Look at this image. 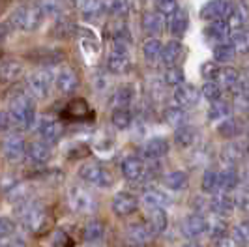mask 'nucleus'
<instances>
[{"instance_id":"f257e3e1","label":"nucleus","mask_w":249,"mask_h":247,"mask_svg":"<svg viewBox=\"0 0 249 247\" xmlns=\"http://www.w3.org/2000/svg\"><path fill=\"white\" fill-rule=\"evenodd\" d=\"M10 120L17 129H28L36 120V105L26 92H17L10 101Z\"/></svg>"},{"instance_id":"f03ea898","label":"nucleus","mask_w":249,"mask_h":247,"mask_svg":"<svg viewBox=\"0 0 249 247\" xmlns=\"http://www.w3.org/2000/svg\"><path fill=\"white\" fill-rule=\"evenodd\" d=\"M47 17L43 15V12L39 10V6L34 2L30 4H25V6H19L15 8L10 15V25L12 28H19V30H36L41 26V23L45 21Z\"/></svg>"},{"instance_id":"7ed1b4c3","label":"nucleus","mask_w":249,"mask_h":247,"mask_svg":"<svg viewBox=\"0 0 249 247\" xmlns=\"http://www.w3.org/2000/svg\"><path fill=\"white\" fill-rule=\"evenodd\" d=\"M17 215L23 223V227L30 232H39L47 219L45 206L36 200H25V202L17 204Z\"/></svg>"},{"instance_id":"20e7f679","label":"nucleus","mask_w":249,"mask_h":247,"mask_svg":"<svg viewBox=\"0 0 249 247\" xmlns=\"http://www.w3.org/2000/svg\"><path fill=\"white\" fill-rule=\"evenodd\" d=\"M79 178L88 185H96V187H101V189H107L111 187L114 178L109 169H105L100 163H85L81 165L79 169Z\"/></svg>"},{"instance_id":"39448f33","label":"nucleus","mask_w":249,"mask_h":247,"mask_svg":"<svg viewBox=\"0 0 249 247\" xmlns=\"http://www.w3.org/2000/svg\"><path fill=\"white\" fill-rule=\"evenodd\" d=\"M68 202H70V208L73 212H77V213H92V212H96V208H98L96 197L88 191L87 187H83V185L70 187Z\"/></svg>"},{"instance_id":"423d86ee","label":"nucleus","mask_w":249,"mask_h":247,"mask_svg":"<svg viewBox=\"0 0 249 247\" xmlns=\"http://www.w3.org/2000/svg\"><path fill=\"white\" fill-rule=\"evenodd\" d=\"M129 66H131V58H129V51L124 45V41H114V47L107 58L109 71L114 75H122L129 70Z\"/></svg>"},{"instance_id":"0eeeda50","label":"nucleus","mask_w":249,"mask_h":247,"mask_svg":"<svg viewBox=\"0 0 249 247\" xmlns=\"http://www.w3.org/2000/svg\"><path fill=\"white\" fill-rule=\"evenodd\" d=\"M51 71H37L28 77V92L36 99H45L51 92Z\"/></svg>"},{"instance_id":"6e6552de","label":"nucleus","mask_w":249,"mask_h":247,"mask_svg":"<svg viewBox=\"0 0 249 247\" xmlns=\"http://www.w3.org/2000/svg\"><path fill=\"white\" fill-rule=\"evenodd\" d=\"M137 206H139L137 197H135V195H131V193H127V191H120V193H116V195L112 197V202H111L112 212H114L116 215H120V217L131 215L133 212L137 210Z\"/></svg>"},{"instance_id":"1a4fd4ad","label":"nucleus","mask_w":249,"mask_h":247,"mask_svg":"<svg viewBox=\"0 0 249 247\" xmlns=\"http://www.w3.org/2000/svg\"><path fill=\"white\" fill-rule=\"evenodd\" d=\"M206 229H208V221L200 213H191L182 221V234L189 240H195L199 236L206 234Z\"/></svg>"},{"instance_id":"9d476101","label":"nucleus","mask_w":249,"mask_h":247,"mask_svg":"<svg viewBox=\"0 0 249 247\" xmlns=\"http://www.w3.org/2000/svg\"><path fill=\"white\" fill-rule=\"evenodd\" d=\"M54 87L64 96L73 94L75 90H77V87H79L77 73H75L71 68H60L58 73L54 75Z\"/></svg>"},{"instance_id":"9b49d317","label":"nucleus","mask_w":249,"mask_h":247,"mask_svg":"<svg viewBox=\"0 0 249 247\" xmlns=\"http://www.w3.org/2000/svg\"><path fill=\"white\" fill-rule=\"evenodd\" d=\"M200 99V92L195 87H189V85H180L175 90V101L178 103L176 107H182V109H191V107H197Z\"/></svg>"},{"instance_id":"f8f14e48","label":"nucleus","mask_w":249,"mask_h":247,"mask_svg":"<svg viewBox=\"0 0 249 247\" xmlns=\"http://www.w3.org/2000/svg\"><path fill=\"white\" fill-rule=\"evenodd\" d=\"M37 135L41 137V141L53 144V142L60 141V137H62V125L56 122V120H53V118H41L37 122Z\"/></svg>"},{"instance_id":"ddd939ff","label":"nucleus","mask_w":249,"mask_h":247,"mask_svg":"<svg viewBox=\"0 0 249 247\" xmlns=\"http://www.w3.org/2000/svg\"><path fill=\"white\" fill-rule=\"evenodd\" d=\"M229 2L227 0H210L202 6L200 10V17L204 21H221L225 19V15L229 13Z\"/></svg>"},{"instance_id":"4468645a","label":"nucleus","mask_w":249,"mask_h":247,"mask_svg":"<svg viewBox=\"0 0 249 247\" xmlns=\"http://www.w3.org/2000/svg\"><path fill=\"white\" fill-rule=\"evenodd\" d=\"M26 56H28V60L36 62V64L53 66V64L62 62L64 53L58 49H53V47H39V49H36V51H30Z\"/></svg>"},{"instance_id":"2eb2a0df","label":"nucleus","mask_w":249,"mask_h":247,"mask_svg":"<svg viewBox=\"0 0 249 247\" xmlns=\"http://www.w3.org/2000/svg\"><path fill=\"white\" fill-rule=\"evenodd\" d=\"M25 154L30 158V161L41 165V163H47V161L51 159L53 150H51L49 142H45V141H32V142L26 146Z\"/></svg>"},{"instance_id":"dca6fc26","label":"nucleus","mask_w":249,"mask_h":247,"mask_svg":"<svg viewBox=\"0 0 249 247\" xmlns=\"http://www.w3.org/2000/svg\"><path fill=\"white\" fill-rule=\"evenodd\" d=\"M208 206H210V210L217 215V217H227V215H231L234 208H236V204H234V198L231 197L229 193H219V195H215V197L208 202Z\"/></svg>"},{"instance_id":"f3484780","label":"nucleus","mask_w":249,"mask_h":247,"mask_svg":"<svg viewBox=\"0 0 249 247\" xmlns=\"http://www.w3.org/2000/svg\"><path fill=\"white\" fill-rule=\"evenodd\" d=\"M26 144L19 135H10L4 141V156L8 161H19L25 156Z\"/></svg>"},{"instance_id":"a211bd4d","label":"nucleus","mask_w":249,"mask_h":247,"mask_svg":"<svg viewBox=\"0 0 249 247\" xmlns=\"http://www.w3.org/2000/svg\"><path fill=\"white\" fill-rule=\"evenodd\" d=\"M142 154H144L146 159H161L163 156L169 154V142H167V139H163V137L150 139L148 142L144 144V148H142Z\"/></svg>"},{"instance_id":"6ab92c4d","label":"nucleus","mask_w":249,"mask_h":247,"mask_svg":"<svg viewBox=\"0 0 249 247\" xmlns=\"http://www.w3.org/2000/svg\"><path fill=\"white\" fill-rule=\"evenodd\" d=\"M122 174L125 176V180L129 182H139L142 176H144V163L139 159V158H125L122 161Z\"/></svg>"},{"instance_id":"aec40b11","label":"nucleus","mask_w":249,"mask_h":247,"mask_svg":"<svg viewBox=\"0 0 249 247\" xmlns=\"http://www.w3.org/2000/svg\"><path fill=\"white\" fill-rule=\"evenodd\" d=\"M167 227H169L167 212L163 210V208H160V210H150L148 225H146V229L150 230V234L152 236L163 234V232L167 230Z\"/></svg>"},{"instance_id":"412c9836","label":"nucleus","mask_w":249,"mask_h":247,"mask_svg":"<svg viewBox=\"0 0 249 247\" xmlns=\"http://www.w3.org/2000/svg\"><path fill=\"white\" fill-rule=\"evenodd\" d=\"M169 202H171L169 195L163 193V191H158V189H148V191L142 195V206H144L148 212L165 208Z\"/></svg>"},{"instance_id":"4be33fe9","label":"nucleus","mask_w":249,"mask_h":247,"mask_svg":"<svg viewBox=\"0 0 249 247\" xmlns=\"http://www.w3.org/2000/svg\"><path fill=\"white\" fill-rule=\"evenodd\" d=\"M217 180H219V191L229 193V191H234L240 185V174L234 167H227L225 171L217 173Z\"/></svg>"},{"instance_id":"5701e85b","label":"nucleus","mask_w":249,"mask_h":247,"mask_svg":"<svg viewBox=\"0 0 249 247\" xmlns=\"http://www.w3.org/2000/svg\"><path fill=\"white\" fill-rule=\"evenodd\" d=\"M125 236H127L129 246H144L150 238H152L150 230L146 229V225H142V223H133V225H129Z\"/></svg>"},{"instance_id":"b1692460","label":"nucleus","mask_w":249,"mask_h":247,"mask_svg":"<svg viewBox=\"0 0 249 247\" xmlns=\"http://www.w3.org/2000/svg\"><path fill=\"white\" fill-rule=\"evenodd\" d=\"M165 28V19L158 12H146L142 15V30L150 34V36H156L163 32Z\"/></svg>"},{"instance_id":"393cba45","label":"nucleus","mask_w":249,"mask_h":247,"mask_svg":"<svg viewBox=\"0 0 249 247\" xmlns=\"http://www.w3.org/2000/svg\"><path fill=\"white\" fill-rule=\"evenodd\" d=\"M23 73V64L17 60H2L0 62V81L12 83L17 81Z\"/></svg>"},{"instance_id":"a878e982","label":"nucleus","mask_w":249,"mask_h":247,"mask_svg":"<svg viewBox=\"0 0 249 247\" xmlns=\"http://www.w3.org/2000/svg\"><path fill=\"white\" fill-rule=\"evenodd\" d=\"M180 56H182V43L176 41V39L169 41L165 47H161V53H160V60H161L165 66H169V68L175 66Z\"/></svg>"},{"instance_id":"bb28decb","label":"nucleus","mask_w":249,"mask_h":247,"mask_svg":"<svg viewBox=\"0 0 249 247\" xmlns=\"http://www.w3.org/2000/svg\"><path fill=\"white\" fill-rule=\"evenodd\" d=\"M197 129L195 127H189V125H184V127H176V133H175V141L176 144L180 148H191L195 142H197Z\"/></svg>"},{"instance_id":"cd10ccee","label":"nucleus","mask_w":249,"mask_h":247,"mask_svg":"<svg viewBox=\"0 0 249 247\" xmlns=\"http://www.w3.org/2000/svg\"><path fill=\"white\" fill-rule=\"evenodd\" d=\"M169 26H171V34L173 36H184L189 26V19H187V13L184 10H176L171 17H169Z\"/></svg>"},{"instance_id":"c85d7f7f","label":"nucleus","mask_w":249,"mask_h":247,"mask_svg":"<svg viewBox=\"0 0 249 247\" xmlns=\"http://www.w3.org/2000/svg\"><path fill=\"white\" fill-rule=\"evenodd\" d=\"M242 129H244V125L238 118H225L217 125V133L223 139H234V137L242 135Z\"/></svg>"},{"instance_id":"c756f323","label":"nucleus","mask_w":249,"mask_h":247,"mask_svg":"<svg viewBox=\"0 0 249 247\" xmlns=\"http://www.w3.org/2000/svg\"><path fill=\"white\" fill-rule=\"evenodd\" d=\"M163 118H165V122L169 124V125H173V127H184V125H187V120H189L186 109H182V107H169V109H165Z\"/></svg>"},{"instance_id":"7c9ffc66","label":"nucleus","mask_w":249,"mask_h":247,"mask_svg":"<svg viewBox=\"0 0 249 247\" xmlns=\"http://www.w3.org/2000/svg\"><path fill=\"white\" fill-rule=\"evenodd\" d=\"M244 158V146L238 142H229L227 146H223L221 150V159L223 163H227L229 167H234L236 163H240Z\"/></svg>"},{"instance_id":"2f4dec72","label":"nucleus","mask_w":249,"mask_h":247,"mask_svg":"<svg viewBox=\"0 0 249 247\" xmlns=\"http://www.w3.org/2000/svg\"><path fill=\"white\" fill-rule=\"evenodd\" d=\"M163 185L171 191H182L187 187V174L184 171H173L163 176Z\"/></svg>"},{"instance_id":"473e14b6","label":"nucleus","mask_w":249,"mask_h":247,"mask_svg":"<svg viewBox=\"0 0 249 247\" xmlns=\"http://www.w3.org/2000/svg\"><path fill=\"white\" fill-rule=\"evenodd\" d=\"M105 236V227L103 223L100 221H88L85 225V230H83V238L88 244H96V242H101Z\"/></svg>"},{"instance_id":"72a5a7b5","label":"nucleus","mask_w":249,"mask_h":247,"mask_svg":"<svg viewBox=\"0 0 249 247\" xmlns=\"http://www.w3.org/2000/svg\"><path fill=\"white\" fill-rule=\"evenodd\" d=\"M133 99H135V88L129 87V85H124V87L116 88V92L112 96V103L116 107H127V105L133 103Z\"/></svg>"},{"instance_id":"f704fd0d","label":"nucleus","mask_w":249,"mask_h":247,"mask_svg":"<svg viewBox=\"0 0 249 247\" xmlns=\"http://www.w3.org/2000/svg\"><path fill=\"white\" fill-rule=\"evenodd\" d=\"M111 120L116 129H127L133 122V116H131L127 107H116L111 114Z\"/></svg>"},{"instance_id":"c9c22d12","label":"nucleus","mask_w":249,"mask_h":247,"mask_svg":"<svg viewBox=\"0 0 249 247\" xmlns=\"http://www.w3.org/2000/svg\"><path fill=\"white\" fill-rule=\"evenodd\" d=\"M217 79H219V87L227 88V90H231L236 83L242 81L240 79V71H238L236 68H219Z\"/></svg>"},{"instance_id":"e433bc0d","label":"nucleus","mask_w":249,"mask_h":247,"mask_svg":"<svg viewBox=\"0 0 249 247\" xmlns=\"http://www.w3.org/2000/svg\"><path fill=\"white\" fill-rule=\"evenodd\" d=\"M204 36L213 39V41H219V43H223L225 37H229V28L225 25V21H212V25L206 26V30H204Z\"/></svg>"},{"instance_id":"4c0bfd02","label":"nucleus","mask_w":249,"mask_h":247,"mask_svg":"<svg viewBox=\"0 0 249 247\" xmlns=\"http://www.w3.org/2000/svg\"><path fill=\"white\" fill-rule=\"evenodd\" d=\"M161 41L158 37H148L144 43H142V54L146 62H156L160 60V53H161Z\"/></svg>"},{"instance_id":"58836bf2","label":"nucleus","mask_w":249,"mask_h":247,"mask_svg":"<svg viewBox=\"0 0 249 247\" xmlns=\"http://www.w3.org/2000/svg\"><path fill=\"white\" fill-rule=\"evenodd\" d=\"M231 112H232V107L227 101L217 99V101H212V107L208 111V116H210V120H225V118L231 116Z\"/></svg>"},{"instance_id":"ea45409f","label":"nucleus","mask_w":249,"mask_h":247,"mask_svg":"<svg viewBox=\"0 0 249 247\" xmlns=\"http://www.w3.org/2000/svg\"><path fill=\"white\" fill-rule=\"evenodd\" d=\"M105 0H85L83 4V13L87 19H98L101 13L105 12Z\"/></svg>"},{"instance_id":"a19ab883","label":"nucleus","mask_w":249,"mask_h":247,"mask_svg":"<svg viewBox=\"0 0 249 247\" xmlns=\"http://www.w3.org/2000/svg\"><path fill=\"white\" fill-rule=\"evenodd\" d=\"M208 221V229H206V232L215 238V240H219V238H223L227 236V223L223 221V217H213V219H206Z\"/></svg>"},{"instance_id":"79ce46f5","label":"nucleus","mask_w":249,"mask_h":247,"mask_svg":"<svg viewBox=\"0 0 249 247\" xmlns=\"http://www.w3.org/2000/svg\"><path fill=\"white\" fill-rule=\"evenodd\" d=\"M236 56V51L231 43H219L215 49H213V58L215 62H231L234 60Z\"/></svg>"},{"instance_id":"37998d69","label":"nucleus","mask_w":249,"mask_h":247,"mask_svg":"<svg viewBox=\"0 0 249 247\" xmlns=\"http://www.w3.org/2000/svg\"><path fill=\"white\" fill-rule=\"evenodd\" d=\"M200 187L204 193H217L219 191V180H217V173L215 171H206L204 176H202V182H200Z\"/></svg>"},{"instance_id":"c03bdc74","label":"nucleus","mask_w":249,"mask_h":247,"mask_svg":"<svg viewBox=\"0 0 249 247\" xmlns=\"http://www.w3.org/2000/svg\"><path fill=\"white\" fill-rule=\"evenodd\" d=\"M75 32V25L70 21V19H60L56 25H54V30H53V36L58 37V39H66V37L73 36Z\"/></svg>"},{"instance_id":"a18cd8bd","label":"nucleus","mask_w":249,"mask_h":247,"mask_svg":"<svg viewBox=\"0 0 249 247\" xmlns=\"http://www.w3.org/2000/svg\"><path fill=\"white\" fill-rule=\"evenodd\" d=\"M225 25L229 28V32L232 30H242L244 28V15L238 12V10H229V13L225 15Z\"/></svg>"},{"instance_id":"49530a36","label":"nucleus","mask_w":249,"mask_h":247,"mask_svg":"<svg viewBox=\"0 0 249 247\" xmlns=\"http://www.w3.org/2000/svg\"><path fill=\"white\" fill-rule=\"evenodd\" d=\"M165 83L169 87H180V85H184V70L178 68V66H171L165 71Z\"/></svg>"},{"instance_id":"de8ad7c7","label":"nucleus","mask_w":249,"mask_h":247,"mask_svg":"<svg viewBox=\"0 0 249 247\" xmlns=\"http://www.w3.org/2000/svg\"><path fill=\"white\" fill-rule=\"evenodd\" d=\"M229 39H231L234 51H238V53L248 49V32H246L244 28H242V30H232V32H229Z\"/></svg>"},{"instance_id":"09e8293b","label":"nucleus","mask_w":249,"mask_h":247,"mask_svg":"<svg viewBox=\"0 0 249 247\" xmlns=\"http://www.w3.org/2000/svg\"><path fill=\"white\" fill-rule=\"evenodd\" d=\"M200 94L208 101H217V99H221V87L213 81H206L200 88Z\"/></svg>"},{"instance_id":"8fccbe9b","label":"nucleus","mask_w":249,"mask_h":247,"mask_svg":"<svg viewBox=\"0 0 249 247\" xmlns=\"http://www.w3.org/2000/svg\"><path fill=\"white\" fill-rule=\"evenodd\" d=\"M156 8H158V13L161 15L163 19H169L178 10V2L176 0H158Z\"/></svg>"},{"instance_id":"3c124183","label":"nucleus","mask_w":249,"mask_h":247,"mask_svg":"<svg viewBox=\"0 0 249 247\" xmlns=\"http://www.w3.org/2000/svg\"><path fill=\"white\" fill-rule=\"evenodd\" d=\"M129 8H131L129 0H111V4H109V12L114 17H125L129 13Z\"/></svg>"},{"instance_id":"603ef678","label":"nucleus","mask_w":249,"mask_h":247,"mask_svg":"<svg viewBox=\"0 0 249 247\" xmlns=\"http://www.w3.org/2000/svg\"><path fill=\"white\" fill-rule=\"evenodd\" d=\"M68 112L73 116V118H83L88 114V105L85 99H77V101H71L68 105Z\"/></svg>"},{"instance_id":"864d4df0","label":"nucleus","mask_w":249,"mask_h":247,"mask_svg":"<svg viewBox=\"0 0 249 247\" xmlns=\"http://www.w3.org/2000/svg\"><path fill=\"white\" fill-rule=\"evenodd\" d=\"M15 232V223L13 219L6 217V215H0V238H8Z\"/></svg>"},{"instance_id":"5fc2aeb1","label":"nucleus","mask_w":249,"mask_h":247,"mask_svg":"<svg viewBox=\"0 0 249 247\" xmlns=\"http://www.w3.org/2000/svg\"><path fill=\"white\" fill-rule=\"evenodd\" d=\"M232 238L236 240L238 246H244L248 242V223H240L232 230Z\"/></svg>"},{"instance_id":"6e6d98bb","label":"nucleus","mask_w":249,"mask_h":247,"mask_svg":"<svg viewBox=\"0 0 249 247\" xmlns=\"http://www.w3.org/2000/svg\"><path fill=\"white\" fill-rule=\"evenodd\" d=\"M200 71H202V77H204L206 81H212V79H215L217 73H219V66H217L215 62H206V64H202Z\"/></svg>"},{"instance_id":"4d7b16f0","label":"nucleus","mask_w":249,"mask_h":247,"mask_svg":"<svg viewBox=\"0 0 249 247\" xmlns=\"http://www.w3.org/2000/svg\"><path fill=\"white\" fill-rule=\"evenodd\" d=\"M70 246V238L64 230H56L53 240H51V247H68Z\"/></svg>"},{"instance_id":"13d9d810","label":"nucleus","mask_w":249,"mask_h":247,"mask_svg":"<svg viewBox=\"0 0 249 247\" xmlns=\"http://www.w3.org/2000/svg\"><path fill=\"white\" fill-rule=\"evenodd\" d=\"M12 127V120L8 111H0V131H8Z\"/></svg>"},{"instance_id":"bf43d9fd","label":"nucleus","mask_w":249,"mask_h":247,"mask_svg":"<svg viewBox=\"0 0 249 247\" xmlns=\"http://www.w3.org/2000/svg\"><path fill=\"white\" fill-rule=\"evenodd\" d=\"M217 247H240L232 236H223L217 240Z\"/></svg>"},{"instance_id":"052dcab7","label":"nucleus","mask_w":249,"mask_h":247,"mask_svg":"<svg viewBox=\"0 0 249 247\" xmlns=\"http://www.w3.org/2000/svg\"><path fill=\"white\" fill-rule=\"evenodd\" d=\"M10 32H12V25H10V23H2V25H0V41H2L4 37L10 36Z\"/></svg>"},{"instance_id":"680f3d73","label":"nucleus","mask_w":249,"mask_h":247,"mask_svg":"<svg viewBox=\"0 0 249 247\" xmlns=\"http://www.w3.org/2000/svg\"><path fill=\"white\" fill-rule=\"evenodd\" d=\"M8 247H26V244L23 242V240H12Z\"/></svg>"},{"instance_id":"e2e57ef3","label":"nucleus","mask_w":249,"mask_h":247,"mask_svg":"<svg viewBox=\"0 0 249 247\" xmlns=\"http://www.w3.org/2000/svg\"><path fill=\"white\" fill-rule=\"evenodd\" d=\"M182 247H202V246H200V244H197V242H193V240H191V242H187V244H184Z\"/></svg>"},{"instance_id":"0e129e2a","label":"nucleus","mask_w":249,"mask_h":247,"mask_svg":"<svg viewBox=\"0 0 249 247\" xmlns=\"http://www.w3.org/2000/svg\"><path fill=\"white\" fill-rule=\"evenodd\" d=\"M88 247H96V246H88Z\"/></svg>"},{"instance_id":"69168bd1","label":"nucleus","mask_w":249,"mask_h":247,"mask_svg":"<svg viewBox=\"0 0 249 247\" xmlns=\"http://www.w3.org/2000/svg\"><path fill=\"white\" fill-rule=\"evenodd\" d=\"M0 247H4V246H2V244H0Z\"/></svg>"}]
</instances>
